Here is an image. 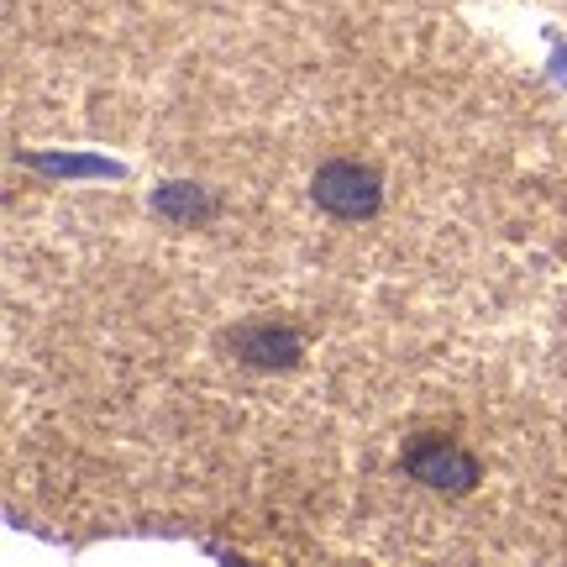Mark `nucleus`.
I'll list each match as a JSON object with an SVG mask.
<instances>
[{
  "mask_svg": "<svg viewBox=\"0 0 567 567\" xmlns=\"http://www.w3.org/2000/svg\"><path fill=\"white\" fill-rule=\"evenodd\" d=\"M310 200L321 205L326 216H337V221H368V216L384 210V179H379V168H368V163L331 158L316 168Z\"/></svg>",
  "mask_w": 567,
  "mask_h": 567,
  "instance_id": "nucleus-1",
  "label": "nucleus"
},
{
  "mask_svg": "<svg viewBox=\"0 0 567 567\" xmlns=\"http://www.w3.org/2000/svg\"><path fill=\"white\" fill-rule=\"evenodd\" d=\"M400 467H405L415 484L436 488V494H452V499L473 494L478 478H484L478 457H473L463 442H452V436H410Z\"/></svg>",
  "mask_w": 567,
  "mask_h": 567,
  "instance_id": "nucleus-2",
  "label": "nucleus"
},
{
  "mask_svg": "<svg viewBox=\"0 0 567 567\" xmlns=\"http://www.w3.org/2000/svg\"><path fill=\"white\" fill-rule=\"evenodd\" d=\"M226 352H237V363L258 373H289L305 358V337L289 321H243L221 337Z\"/></svg>",
  "mask_w": 567,
  "mask_h": 567,
  "instance_id": "nucleus-3",
  "label": "nucleus"
},
{
  "mask_svg": "<svg viewBox=\"0 0 567 567\" xmlns=\"http://www.w3.org/2000/svg\"><path fill=\"white\" fill-rule=\"evenodd\" d=\"M147 210L168 226L195 231V226H210L221 216V195H216L210 184H195V179H163L158 189L147 195Z\"/></svg>",
  "mask_w": 567,
  "mask_h": 567,
  "instance_id": "nucleus-4",
  "label": "nucleus"
},
{
  "mask_svg": "<svg viewBox=\"0 0 567 567\" xmlns=\"http://www.w3.org/2000/svg\"><path fill=\"white\" fill-rule=\"evenodd\" d=\"M21 163L42 174V179H126L132 168L122 158H105V153H63V147H32L21 153Z\"/></svg>",
  "mask_w": 567,
  "mask_h": 567,
  "instance_id": "nucleus-5",
  "label": "nucleus"
}]
</instances>
